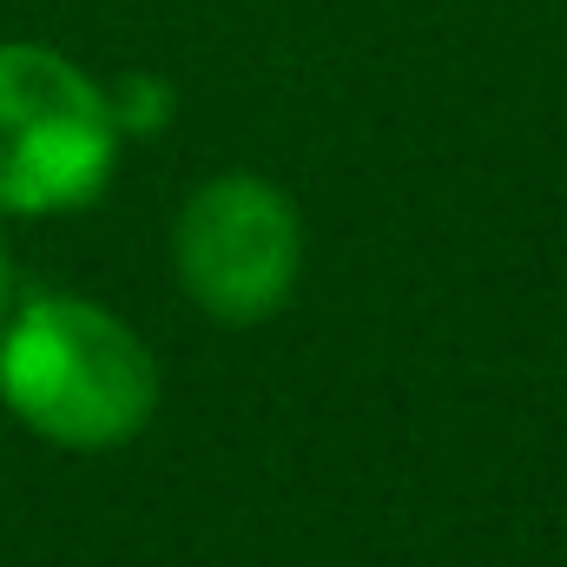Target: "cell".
Listing matches in <instances>:
<instances>
[{"mask_svg": "<svg viewBox=\"0 0 567 567\" xmlns=\"http://www.w3.org/2000/svg\"><path fill=\"white\" fill-rule=\"evenodd\" d=\"M0 396L60 449H113L145 429L158 370L113 310L40 297L0 330Z\"/></svg>", "mask_w": 567, "mask_h": 567, "instance_id": "1", "label": "cell"}, {"mask_svg": "<svg viewBox=\"0 0 567 567\" xmlns=\"http://www.w3.org/2000/svg\"><path fill=\"white\" fill-rule=\"evenodd\" d=\"M165 86H152V80H126V93L113 100V120H120V133H158V120H165Z\"/></svg>", "mask_w": 567, "mask_h": 567, "instance_id": "4", "label": "cell"}, {"mask_svg": "<svg viewBox=\"0 0 567 567\" xmlns=\"http://www.w3.org/2000/svg\"><path fill=\"white\" fill-rule=\"evenodd\" d=\"M120 152L113 100L53 47H0V212L86 205Z\"/></svg>", "mask_w": 567, "mask_h": 567, "instance_id": "2", "label": "cell"}, {"mask_svg": "<svg viewBox=\"0 0 567 567\" xmlns=\"http://www.w3.org/2000/svg\"><path fill=\"white\" fill-rule=\"evenodd\" d=\"M7 290H13V271H7V245H0V317H7Z\"/></svg>", "mask_w": 567, "mask_h": 567, "instance_id": "5", "label": "cell"}, {"mask_svg": "<svg viewBox=\"0 0 567 567\" xmlns=\"http://www.w3.org/2000/svg\"><path fill=\"white\" fill-rule=\"evenodd\" d=\"M297 258H303V238H297L290 198L251 172L212 178L178 218V278L192 303H205L225 323L271 317L290 297Z\"/></svg>", "mask_w": 567, "mask_h": 567, "instance_id": "3", "label": "cell"}]
</instances>
